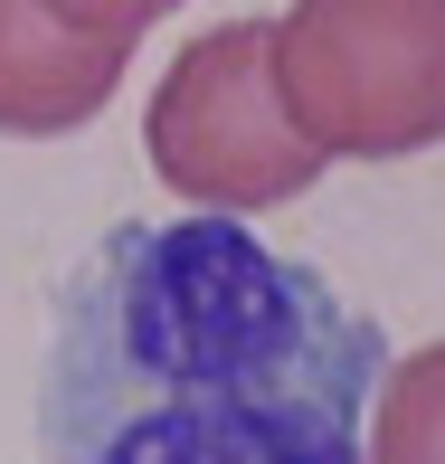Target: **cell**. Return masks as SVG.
Returning <instances> with one entry per match:
<instances>
[{"label":"cell","mask_w":445,"mask_h":464,"mask_svg":"<svg viewBox=\"0 0 445 464\" xmlns=\"http://www.w3.org/2000/svg\"><path fill=\"white\" fill-rule=\"evenodd\" d=\"M389 342L237 218H123L48 313L38 464H370Z\"/></svg>","instance_id":"6da1fadb"},{"label":"cell","mask_w":445,"mask_h":464,"mask_svg":"<svg viewBox=\"0 0 445 464\" xmlns=\"http://www.w3.org/2000/svg\"><path fill=\"white\" fill-rule=\"evenodd\" d=\"M266 76L313 161H408L445 133V0H294Z\"/></svg>","instance_id":"7a4b0ae2"},{"label":"cell","mask_w":445,"mask_h":464,"mask_svg":"<svg viewBox=\"0 0 445 464\" xmlns=\"http://www.w3.org/2000/svg\"><path fill=\"white\" fill-rule=\"evenodd\" d=\"M142 152H152L161 189L189 199V218H247V208L304 199L323 180V161L275 104L266 19H227L171 57V76L152 86V114H142Z\"/></svg>","instance_id":"3957f363"},{"label":"cell","mask_w":445,"mask_h":464,"mask_svg":"<svg viewBox=\"0 0 445 464\" xmlns=\"http://www.w3.org/2000/svg\"><path fill=\"white\" fill-rule=\"evenodd\" d=\"M123 57L133 48L67 29L48 0H0V133H19V142L86 133L123 86Z\"/></svg>","instance_id":"277c9868"},{"label":"cell","mask_w":445,"mask_h":464,"mask_svg":"<svg viewBox=\"0 0 445 464\" xmlns=\"http://www.w3.org/2000/svg\"><path fill=\"white\" fill-rule=\"evenodd\" d=\"M436 379H445V351L427 342L398 379H379L370 417H389V446H370V464H436Z\"/></svg>","instance_id":"5b68a950"},{"label":"cell","mask_w":445,"mask_h":464,"mask_svg":"<svg viewBox=\"0 0 445 464\" xmlns=\"http://www.w3.org/2000/svg\"><path fill=\"white\" fill-rule=\"evenodd\" d=\"M67 29H86V38H104V48H133L142 29H152L161 10H180V0H48Z\"/></svg>","instance_id":"8992f818"}]
</instances>
